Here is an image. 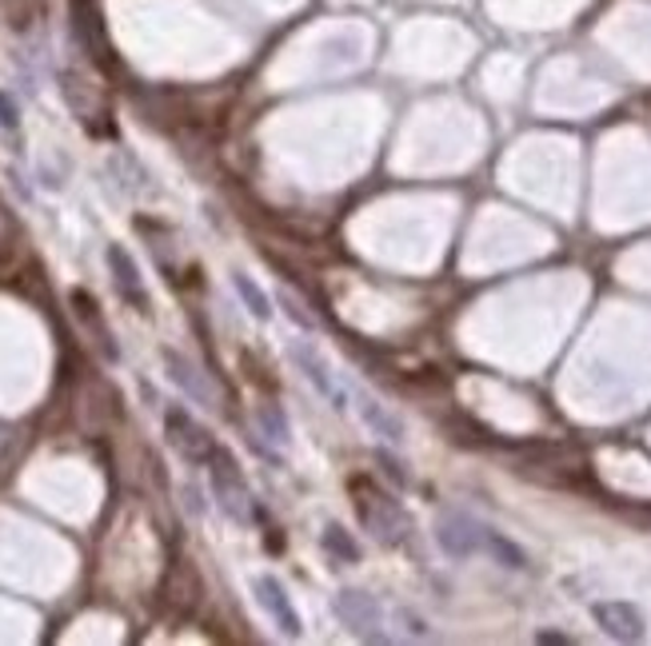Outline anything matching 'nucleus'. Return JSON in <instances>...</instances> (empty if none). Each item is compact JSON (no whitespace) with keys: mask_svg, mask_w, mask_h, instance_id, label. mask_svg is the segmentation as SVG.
<instances>
[{"mask_svg":"<svg viewBox=\"0 0 651 646\" xmlns=\"http://www.w3.org/2000/svg\"><path fill=\"white\" fill-rule=\"evenodd\" d=\"M436 539H440V547L455 559H472V555H492L496 562H504V567H528V555L516 547V543H508L500 531L492 527L476 523L472 515L464 511H443L440 523H436Z\"/></svg>","mask_w":651,"mask_h":646,"instance_id":"obj_1","label":"nucleus"},{"mask_svg":"<svg viewBox=\"0 0 651 646\" xmlns=\"http://www.w3.org/2000/svg\"><path fill=\"white\" fill-rule=\"evenodd\" d=\"M352 499H356L360 523L368 527L380 543H396L408 531V519L400 511V503L392 495H384L380 487H372L368 479H352Z\"/></svg>","mask_w":651,"mask_h":646,"instance_id":"obj_2","label":"nucleus"},{"mask_svg":"<svg viewBox=\"0 0 651 646\" xmlns=\"http://www.w3.org/2000/svg\"><path fill=\"white\" fill-rule=\"evenodd\" d=\"M164 427H168V440H173V447L180 455H185L188 464H212V455L221 452L216 443H212V435L204 431V427L192 419V415L185 411V407H168V415H164Z\"/></svg>","mask_w":651,"mask_h":646,"instance_id":"obj_3","label":"nucleus"},{"mask_svg":"<svg viewBox=\"0 0 651 646\" xmlns=\"http://www.w3.org/2000/svg\"><path fill=\"white\" fill-rule=\"evenodd\" d=\"M209 476H212V491H216V499H221V507L233 519H240L245 523L248 515H252V495H248L245 479H240V471H236V464L228 459V452H216L209 464Z\"/></svg>","mask_w":651,"mask_h":646,"instance_id":"obj_4","label":"nucleus"},{"mask_svg":"<svg viewBox=\"0 0 651 646\" xmlns=\"http://www.w3.org/2000/svg\"><path fill=\"white\" fill-rule=\"evenodd\" d=\"M292 359H296V367L304 371V379H312V388H316L324 400L333 403L336 411H345V407H348V391L340 388V379L333 376V367L324 364V359H320V355L312 352L308 343H292Z\"/></svg>","mask_w":651,"mask_h":646,"instance_id":"obj_5","label":"nucleus"},{"mask_svg":"<svg viewBox=\"0 0 651 646\" xmlns=\"http://www.w3.org/2000/svg\"><path fill=\"white\" fill-rule=\"evenodd\" d=\"M336 615L352 626L356 634H364V638H372V643H384L388 634L380 631L384 619H380V607L372 603V595H360V591H345V595L336 598Z\"/></svg>","mask_w":651,"mask_h":646,"instance_id":"obj_6","label":"nucleus"},{"mask_svg":"<svg viewBox=\"0 0 651 646\" xmlns=\"http://www.w3.org/2000/svg\"><path fill=\"white\" fill-rule=\"evenodd\" d=\"M591 615L619 643H639L643 638V619H639V610L631 603H596Z\"/></svg>","mask_w":651,"mask_h":646,"instance_id":"obj_7","label":"nucleus"},{"mask_svg":"<svg viewBox=\"0 0 651 646\" xmlns=\"http://www.w3.org/2000/svg\"><path fill=\"white\" fill-rule=\"evenodd\" d=\"M256 595H260V603H264V610L272 615V622H276L284 634H300V615H296L292 598H288V591H284L272 574H260L256 579Z\"/></svg>","mask_w":651,"mask_h":646,"instance_id":"obj_8","label":"nucleus"},{"mask_svg":"<svg viewBox=\"0 0 651 646\" xmlns=\"http://www.w3.org/2000/svg\"><path fill=\"white\" fill-rule=\"evenodd\" d=\"M109 264H112V280H116V292L136 307V312H148V295L140 288V271H136L133 256L124 248H109Z\"/></svg>","mask_w":651,"mask_h":646,"instance_id":"obj_9","label":"nucleus"},{"mask_svg":"<svg viewBox=\"0 0 651 646\" xmlns=\"http://www.w3.org/2000/svg\"><path fill=\"white\" fill-rule=\"evenodd\" d=\"M356 403H360L364 423L372 427V435H380V440H388V443H404V423H400L384 403H376L372 395H356Z\"/></svg>","mask_w":651,"mask_h":646,"instance_id":"obj_10","label":"nucleus"},{"mask_svg":"<svg viewBox=\"0 0 651 646\" xmlns=\"http://www.w3.org/2000/svg\"><path fill=\"white\" fill-rule=\"evenodd\" d=\"M324 550H328L333 559H345V562L360 559V547L352 543V535H348L345 527H328V531H324Z\"/></svg>","mask_w":651,"mask_h":646,"instance_id":"obj_11","label":"nucleus"},{"mask_svg":"<svg viewBox=\"0 0 651 646\" xmlns=\"http://www.w3.org/2000/svg\"><path fill=\"white\" fill-rule=\"evenodd\" d=\"M236 292H240V300H248V312L256 319H268L272 316V307H268V295L260 292L256 283L248 280V276H236Z\"/></svg>","mask_w":651,"mask_h":646,"instance_id":"obj_12","label":"nucleus"},{"mask_svg":"<svg viewBox=\"0 0 651 646\" xmlns=\"http://www.w3.org/2000/svg\"><path fill=\"white\" fill-rule=\"evenodd\" d=\"M260 419H264V431H268V440L288 443V423H284L280 407H264V411H260Z\"/></svg>","mask_w":651,"mask_h":646,"instance_id":"obj_13","label":"nucleus"}]
</instances>
